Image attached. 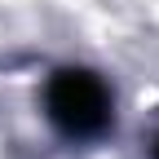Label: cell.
<instances>
[{
	"instance_id": "obj_2",
	"label": "cell",
	"mask_w": 159,
	"mask_h": 159,
	"mask_svg": "<svg viewBox=\"0 0 159 159\" xmlns=\"http://www.w3.org/2000/svg\"><path fill=\"white\" fill-rule=\"evenodd\" d=\"M150 155H155V159H159V137H155V150H150Z\"/></svg>"
},
{
	"instance_id": "obj_1",
	"label": "cell",
	"mask_w": 159,
	"mask_h": 159,
	"mask_svg": "<svg viewBox=\"0 0 159 159\" xmlns=\"http://www.w3.org/2000/svg\"><path fill=\"white\" fill-rule=\"evenodd\" d=\"M111 89L102 75H93L84 66H62L49 75L44 84V115L49 124L71 137V142H89V137H102L111 128Z\"/></svg>"
}]
</instances>
